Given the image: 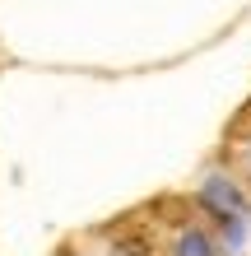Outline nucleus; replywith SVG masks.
<instances>
[{"mask_svg":"<svg viewBox=\"0 0 251 256\" xmlns=\"http://www.w3.org/2000/svg\"><path fill=\"white\" fill-rule=\"evenodd\" d=\"M172 256H219V242L205 228H182L172 242Z\"/></svg>","mask_w":251,"mask_h":256,"instance_id":"1","label":"nucleus"},{"mask_svg":"<svg viewBox=\"0 0 251 256\" xmlns=\"http://www.w3.org/2000/svg\"><path fill=\"white\" fill-rule=\"evenodd\" d=\"M247 163H251V154H247Z\"/></svg>","mask_w":251,"mask_h":256,"instance_id":"2","label":"nucleus"}]
</instances>
